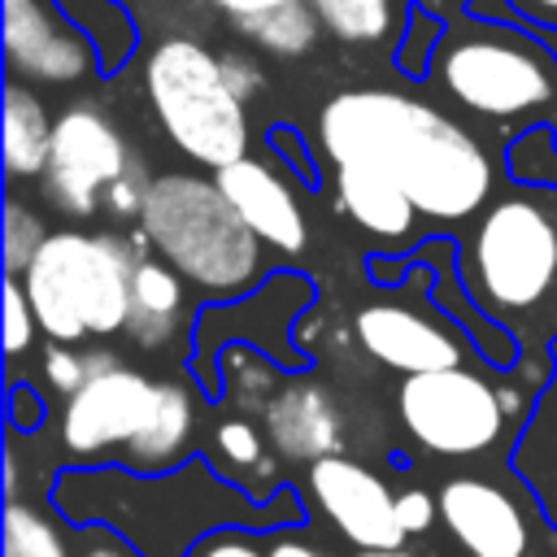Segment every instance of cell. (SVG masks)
I'll use <instances>...</instances> for the list:
<instances>
[{
	"mask_svg": "<svg viewBox=\"0 0 557 557\" xmlns=\"http://www.w3.org/2000/svg\"><path fill=\"white\" fill-rule=\"evenodd\" d=\"M318 144L331 165L366 161L396 174L413 209L435 222H461L492 191V161L466 126L435 104L387 87H352L322 104Z\"/></svg>",
	"mask_w": 557,
	"mask_h": 557,
	"instance_id": "1",
	"label": "cell"
},
{
	"mask_svg": "<svg viewBox=\"0 0 557 557\" xmlns=\"http://www.w3.org/2000/svg\"><path fill=\"white\" fill-rule=\"evenodd\" d=\"M139 231L187 283L209 296H239L257 287L261 239L231 209L218 183L196 174H161L148 183Z\"/></svg>",
	"mask_w": 557,
	"mask_h": 557,
	"instance_id": "2",
	"label": "cell"
},
{
	"mask_svg": "<svg viewBox=\"0 0 557 557\" xmlns=\"http://www.w3.org/2000/svg\"><path fill=\"white\" fill-rule=\"evenodd\" d=\"M144 257L139 244L122 235H83L57 231L39 244L35 261L17 274L39 331L52 344H78L87 335L126 331L131 313V274Z\"/></svg>",
	"mask_w": 557,
	"mask_h": 557,
	"instance_id": "3",
	"label": "cell"
},
{
	"mask_svg": "<svg viewBox=\"0 0 557 557\" xmlns=\"http://www.w3.org/2000/svg\"><path fill=\"white\" fill-rule=\"evenodd\" d=\"M431 74L448 100L487 122L557 126V57L513 26H457L435 44Z\"/></svg>",
	"mask_w": 557,
	"mask_h": 557,
	"instance_id": "4",
	"label": "cell"
},
{
	"mask_svg": "<svg viewBox=\"0 0 557 557\" xmlns=\"http://www.w3.org/2000/svg\"><path fill=\"white\" fill-rule=\"evenodd\" d=\"M144 87L170 144L191 161L222 170L248 148L244 100L231 91L222 57L196 39H161L148 52Z\"/></svg>",
	"mask_w": 557,
	"mask_h": 557,
	"instance_id": "5",
	"label": "cell"
},
{
	"mask_svg": "<svg viewBox=\"0 0 557 557\" xmlns=\"http://www.w3.org/2000/svg\"><path fill=\"white\" fill-rule=\"evenodd\" d=\"M461 274L483 309L518 313L540 305L557 278V218L531 196L496 200L466 239Z\"/></svg>",
	"mask_w": 557,
	"mask_h": 557,
	"instance_id": "6",
	"label": "cell"
},
{
	"mask_svg": "<svg viewBox=\"0 0 557 557\" xmlns=\"http://www.w3.org/2000/svg\"><path fill=\"white\" fill-rule=\"evenodd\" d=\"M396 413L405 435L435 457H479L509 422V400L496 383L466 366L405 374L396 392Z\"/></svg>",
	"mask_w": 557,
	"mask_h": 557,
	"instance_id": "7",
	"label": "cell"
},
{
	"mask_svg": "<svg viewBox=\"0 0 557 557\" xmlns=\"http://www.w3.org/2000/svg\"><path fill=\"white\" fill-rule=\"evenodd\" d=\"M157 405H161V383L109 357L78 392L61 400L57 444L74 470L122 461V453L148 431Z\"/></svg>",
	"mask_w": 557,
	"mask_h": 557,
	"instance_id": "8",
	"label": "cell"
},
{
	"mask_svg": "<svg viewBox=\"0 0 557 557\" xmlns=\"http://www.w3.org/2000/svg\"><path fill=\"white\" fill-rule=\"evenodd\" d=\"M131 161L135 157L126 152L117 126L100 109L74 104L52 122L44 183L65 213L87 218L100 209V196H109V187L131 170Z\"/></svg>",
	"mask_w": 557,
	"mask_h": 557,
	"instance_id": "9",
	"label": "cell"
},
{
	"mask_svg": "<svg viewBox=\"0 0 557 557\" xmlns=\"http://www.w3.org/2000/svg\"><path fill=\"white\" fill-rule=\"evenodd\" d=\"M305 496L352 548H405L409 540L387 479L348 453L305 466Z\"/></svg>",
	"mask_w": 557,
	"mask_h": 557,
	"instance_id": "10",
	"label": "cell"
},
{
	"mask_svg": "<svg viewBox=\"0 0 557 557\" xmlns=\"http://www.w3.org/2000/svg\"><path fill=\"white\" fill-rule=\"evenodd\" d=\"M4 57L35 83H78L100 65L91 39L52 0H4Z\"/></svg>",
	"mask_w": 557,
	"mask_h": 557,
	"instance_id": "11",
	"label": "cell"
},
{
	"mask_svg": "<svg viewBox=\"0 0 557 557\" xmlns=\"http://www.w3.org/2000/svg\"><path fill=\"white\" fill-rule=\"evenodd\" d=\"M440 522L470 557H527L531 522L522 500L483 474H453L440 483Z\"/></svg>",
	"mask_w": 557,
	"mask_h": 557,
	"instance_id": "12",
	"label": "cell"
},
{
	"mask_svg": "<svg viewBox=\"0 0 557 557\" xmlns=\"http://www.w3.org/2000/svg\"><path fill=\"white\" fill-rule=\"evenodd\" d=\"M357 344L366 348V357H374L387 370L400 374H426V370H448V366H466V339L435 322L422 309L409 305H366L357 309Z\"/></svg>",
	"mask_w": 557,
	"mask_h": 557,
	"instance_id": "13",
	"label": "cell"
},
{
	"mask_svg": "<svg viewBox=\"0 0 557 557\" xmlns=\"http://www.w3.org/2000/svg\"><path fill=\"white\" fill-rule=\"evenodd\" d=\"M274 453L292 466H313L344 453V418L335 396L318 379H287L261 409Z\"/></svg>",
	"mask_w": 557,
	"mask_h": 557,
	"instance_id": "14",
	"label": "cell"
},
{
	"mask_svg": "<svg viewBox=\"0 0 557 557\" xmlns=\"http://www.w3.org/2000/svg\"><path fill=\"white\" fill-rule=\"evenodd\" d=\"M213 183L222 187V196L231 200V209L252 226V235L278 252H300L305 248V209L296 200V191L287 187V178L257 161V157H239L231 165H222L213 174Z\"/></svg>",
	"mask_w": 557,
	"mask_h": 557,
	"instance_id": "15",
	"label": "cell"
},
{
	"mask_svg": "<svg viewBox=\"0 0 557 557\" xmlns=\"http://www.w3.org/2000/svg\"><path fill=\"white\" fill-rule=\"evenodd\" d=\"M331 187H335V209L374 239H405L418 222L409 191L383 165H366V161L331 165Z\"/></svg>",
	"mask_w": 557,
	"mask_h": 557,
	"instance_id": "16",
	"label": "cell"
},
{
	"mask_svg": "<svg viewBox=\"0 0 557 557\" xmlns=\"http://www.w3.org/2000/svg\"><path fill=\"white\" fill-rule=\"evenodd\" d=\"M196 448V396L187 383H161V405L148 422V431L122 453V470L131 474H170L187 466Z\"/></svg>",
	"mask_w": 557,
	"mask_h": 557,
	"instance_id": "17",
	"label": "cell"
},
{
	"mask_svg": "<svg viewBox=\"0 0 557 557\" xmlns=\"http://www.w3.org/2000/svg\"><path fill=\"white\" fill-rule=\"evenodd\" d=\"M183 313V274L170 261L139 257L131 274V313H126V335L139 348H161L174 335V322Z\"/></svg>",
	"mask_w": 557,
	"mask_h": 557,
	"instance_id": "18",
	"label": "cell"
},
{
	"mask_svg": "<svg viewBox=\"0 0 557 557\" xmlns=\"http://www.w3.org/2000/svg\"><path fill=\"white\" fill-rule=\"evenodd\" d=\"M213 470L226 483L244 487L252 500H270L278 492V453L270 435L248 418H222L213 426Z\"/></svg>",
	"mask_w": 557,
	"mask_h": 557,
	"instance_id": "19",
	"label": "cell"
},
{
	"mask_svg": "<svg viewBox=\"0 0 557 557\" xmlns=\"http://www.w3.org/2000/svg\"><path fill=\"white\" fill-rule=\"evenodd\" d=\"M52 148V117L44 113L39 96L22 83L4 87V170L9 178H35L48 165Z\"/></svg>",
	"mask_w": 557,
	"mask_h": 557,
	"instance_id": "20",
	"label": "cell"
},
{
	"mask_svg": "<svg viewBox=\"0 0 557 557\" xmlns=\"http://www.w3.org/2000/svg\"><path fill=\"white\" fill-rule=\"evenodd\" d=\"M322 30L339 44L374 48L396 39L400 30V0H309Z\"/></svg>",
	"mask_w": 557,
	"mask_h": 557,
	"instance_id": "21",
	"label": "cell"
},
{
	"mask_svg": "<svg viewBox=\"0 0 557 557\" xmlns=\"http://www.w3.org/2000/svg\"><path fill=\"white\" fill-rule=\"evenodd\" d=\"M235 30L244 39H252L257 48L274 52V57H300V52L313 48L322 22H318V13H313L309 0H292V4H278L270 13H257L248 22H235Z\"/></svg>",
	"mask_w": 557,
	"mask_h": 557,
	"instance_id": "22",
	"label": "cell"
},
{
	"mask_svg": "<svg viewBox=\"0 0 557 557\" xmlns=\"http://www.w3.org/2000/svg\"><path fill=\"white\" fill-rule=\"evenodd\" d=\"M96 48L100 74H113L131 52V22L113 0H52Z\"/></svg>",
	"mask_w": 557,
	"mask_h": 557,
	"instance_id": "23",
	"label": "cell"
},
{
	"mask_svg": "<svg viewBox=\"0 0 557 557\" xmlns=\"http://www.w3.org/2000/svg\"><path fill=\"white\" fill-rule=\"evenodd\" d=\"M4 557H70L65 531L39 509L17 500H4Z\"/></svg>",
	"mask_w": 557,
	"mask_h": 557,
	"instance_id": "24",
	"label": "cell"
},
{
	"mask_svg": "<svg viewBox=\"0 0 557 557\" xmlns=\"http://www.w3.org/2000/svg\"><path fill=\"white\" fill-rule=\"evenodd\" d=\"M44 239H48V235H44L39 218H35L26 205L9 200V205H4V265H9V274H22V270L35 261V252H39Z\"/></svg>",
	"mask_w": 557,
	"mask_h": 557,
	"instance_id": "25",
	"label": "cell"
},
{
	"mask_svg": "<svg viewBox=\"0 0 557 557\" xmlns=\"http://www.w3.org/2000/svg\"><path fill=\"white\" fill-rule=\"evenodd\" d=\"M104 361H109V352H74V348H65V344H52V348L44 352V379L52 383V392L70 396V392H78Z\"/></svg>",
	"mask_w": 557,
	"mask_h": 557,
	"instance_id": "26",
	"label": "cell"
},
{
	"mask_svg": "<svg viewBox=\"0 0 557 557\" xmlns=\"http://www.w3.org/2000/svg\"><path fill=\"white\" fill-rule=\"evenodd\" d=\"M35 326H39L35 305H30L26 287H22V278L9 274L4 278V352L9 357H22L35 344Z\"/></svg>",
	"mask_w": 557,
	"mask_h": 557,
	"instance_id": "27",
	"label": "cell"
},
{
	"mask_svg": "<svg viewBox=\"0 0 557 557\" xmlns=\"http://www.w3.org/2000/svg\"><path fill=\"white\" fill-rule=\"evenodd\" d=\"M187 557H265V544L257 527H218Z\"/></svg>",
	"mask_w": 557,
	"mask_h": 557,
	"instance_id": "28",
	"label": "cell"
},
{
	"mask_svg": "<svg viewBox=\"0 0 557 557\" xmlns=\"http://www.w3.org/2000/svg\"><path fill=\"white\" fill-rule=\"evenodd\" d=\"M396 513H400L405 535H422L440 518V496H431L426 487H405V492H396Z\"/></svg>",
	"mask_w": 557,
	"mask_h": 557,
	"instance_id": "29",
	"label": "cell"
},
{
	"mask_svg": "<svg viewBox=\"0 0 557 557\" xmlns=\"http://www.w3.org/2000/svg\"><path fill=\"white\" fill-rule=\"evenodd\" d=\"M261 544H265V557H331L313 535L300 531V522L261 531Z\"/></svg>",
	"mask_w": 557,
	"mask_h": 557,
	"instance_id": "30",
	"label": "cell"
},
{
	"mask_svg": "<svg viewBox=\"0 0 557 557\" xmlns=\"http://www.w3.org/2000/svg\"><path fill=\"white\" fill-rule=\"evenodd\" d=\"M222 70H226L231 91H235L244 104H248V100L261 91V83H265V78H261V70H257L252 61H244V57H222Z\"/></svg>",
	"mask_w": 557,
	"mask_h": 557,
	"instance_id": "31",
	"label": "cell"
},
{
	"mask_svg": "<svg viewBox=\"0 0 557 557\" xmlns=\"http://www.w3.org/2000/svg\"><path fill=\"white\" fill-rule=\"evenodd\" d=\"M78 557H144L139 548H131L117 531H109V527H96V544H87Z\"/></svg>",
	"mask_w": 557,
	"mask_h": 557,
	"instance_id": "32",
	"label": "cell"
},
{
	"mask_svg": "<svg viewBox=\"0 0 557 557\" xmlns=\"http://www.w3.org/2000/svg\"><path fill=\"white\" fill-rule=\"evenodd\" d=\"M231 22H248V17H257V13H270V9H278V4H292V0H213Z\"/></svg>",
	"mask_w": 557,
	"mask_h": 557,
	"instance_id": "33",
	"label": "cell"
},
{
	"mask_svg": "<svg viewBox=\"0 0 557 557\" xmlns=\"http://www.w3.org/2000/svg\"><path fill=\"white\" fill-rule=\"evenodd\" d=\"M527 22H535V26H548V30H557V0H509Z\"/></svg>",
	"mask_w": 557,
	"mask_h": 557,
	"instance_id": "34",
	"label": "cell"
},
{
	"mask_svg": "<svg viewBox=\"0 0 557 557\" xmlns=\"http://www.w3.org/2000/svg\"><path fill=\"white\" fill-rule=\"evenodd\" d=\"M39 413H44L39 396H30L26 387H17L13 392V426H39Z\"/></svg>",
	"mask_w": 557,
	"mask_h": 557,
	"instance_id": "35",
	"label": "cell"
},
{
	"mask_svg": "<svg viewBox=\"0 0 557 557\" xmlns=\"http://www.w3.org/2000/svg\"><path fill=\"white\" fill-rule=\"evenodd\" d=\"M352 557H422V553H409V548H357Z\"/></svg>",
	"mask_w": 557,
	"mask_h": 557,
	"instance_id": "36",
	"label": "cell"
}]
</instances>
